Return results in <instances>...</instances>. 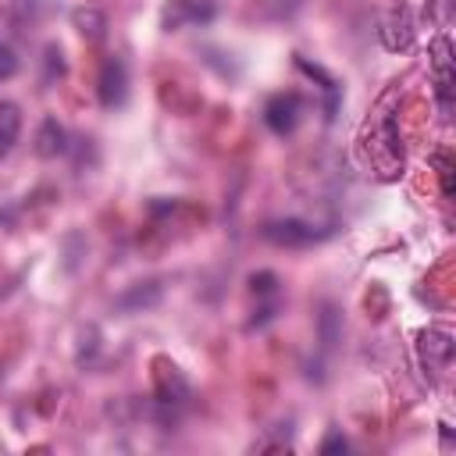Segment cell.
I'll return each mask as SVG.
<instances>
[{
    "label": "cell",
    "mask_w": 456,
    "mask_h": 456,
    "mask_svg": "<svg viewBox=\"0 0 456 456\" xmlns=\"http://www.w3.org/2000/svg\"><path fill=\"white\" fill-rule=\"evenodd\" d=\"M367 150H370V160H374L381 178L403 175V139H399V125H395L392 110H381V118L370 125Z\"/></svg>",
    "instance_id": "6da1fadb"
},
{
    "label": "cell",
    "mask_w": 456,
    "mask_h": 456,
    "mask_svg": "<svg viewBox=\"0 0 456 456\" xmlns=\"http://www.w3.org/2000/svg\"><path fill=\"white\" fill-rule=\"evenodd\" d=\"M331 232H335V224H314V221H303V217H274V221L260 224V235L274 246H285V249L314 246V242L328 239Z\"/></svg>",
    "instance_id": "7a4b0ae2"
},
{
    "label": "cell",
    "mask_w": 456,
    "mask_h": 456,
    "mask_svg": "<svg viewBox=\"0 0 456 456\" xmlns=\"http://www.w3.org/2000/svg\"><path fill=\"white\" fill-rule=\"evenodd\" d=\"M431 71H435V100H438L442 114L449 118L452 89H456V61H452V43L445 32L431 39Z\"/></svg>",
    "instance_id": "3957f363"
},
{
    "label": "cell",
    "mask_w": 456,
    "mask_h": 456,
    "mask_svg": "<svg viewBox=\"0 0 456 456\" xmlns=\"http://www.w3.org/2000/svg\"><path fill=\"white\" fill-rule=\"evenodd\" d=\"M153 392H157V406H185L192 399V385L189 378L167 360V356H157L153 360Z\"/></svg>",
    "instance_id": "277c9868"
},
{
    "label": "cell",
    "mask_w": 456,
    "mask_h": 456,
    "mask_svg": "<svg viewBox=\"0 0 456 456\" xmlns=\"http://www.w3.org/2000/svg\"><path fill=\"white\" fill-rule=\"evenodd\" d=\"M96 100L107 110H114V107H121L128 100V68H125V57H118V53L103 57L100 75H96Z\"/></svg>",
    "instance_id": "5b68a950"
},
{
    "label": "cell",
    "mask_w": 456,
    "mask_h": 456,
    "mask_svg": "<svg viewBox=\"0 0 456 456\" xmlns=\"http://www.w3.org/2000/svg\"><path fill=\"white\" fill-rule=\"evenodd\" d=\"M214 14H217L214 0H167L160 11V28L178 32L189 25H207Z\"/></svg>",
    "instance_id": "8992f818"
},
{
    "label": "cell",
    "mask_w": 456,
    "mask_h": 456,
    "mask_svg": "<svg viewBox=\"0 0 456 456\" xmlns=\"http://www.w3.org/2000/svg\"><path fill=\"white\" fill-rule=\"evenodd\" d=\"M413 36H417V25H413L410 7H403V4H399V7H392V11H385V14H381V21H378V39H381V46H385V50H392V53L410 50Z\"/></svg>",
    "instance_id": "52a82bcc"
},
{
    "label": "cell",
    "mask_w": 456,
    "mask_h": 456,
    "mask_svg": "<svg viewBox=\"0 0 456 456\" xmlns=\"http://www.w3.org/2000/svg\"><path fill=\"white\" fill-rule=\"evenodd\" d=\"M299 118H303V96L299 93H274L264 103V125L274 135H292Z\"/></svg>",
    "instance_id": "ba28073f"
},
{
    "label": "cell",
    "mask_w": 456,
    "mask_h": 456,
    "mask_svg": "<svg viewBox=\"0 0 456 456\" xmlns=\"http://www.w3.org/2000/svg\"><path fill=\"white\" fill-rule=\"evenodd\" d=\"M417 349H420L424 367L442 370V367L452 360V335H449V331H438V328H428V331H420Z\"/></svg>",
    "instance_id": "9c48e42d"
},
{
    "label": "cell",
    "mask_w": 456,
    "mask_h": 456,
    "mask_svg": "<svg viewBox=\"0 0 456 456\" xmlns=\"http://www.w3.org/2000/svg\"><path fill=\"white\" fill-rule=\"evenodd\" d=\"M296 68H299L303 75H310V78L321 82V93H324V118L335 121V110H338V100H342V86H338V78H331L321 64H314V61H306V57H296Z\"/></svg>",
    "instance_id": "30bf717a"
},
{
    "label": "cell",
    "mask_w": 456,
    "mask_h": 456,
    "mask_svg": "<svg viewBox=\"0 0 456 456\" xmlns=\"http://www.w3.org/2000/svg\"><path fill=\"white\" fill-rule=\"evenodd\" d=\"M68 150V132H64V125L57 121V118H43V125H39V132H36V153L43 157V160H53V157H61Z\"/></svg>",
    "instance_id": "8fae6325"
},
{
    "label": "cell",
    "mask_w": 456,
    "mask_h": 456,
    "mask_svg": "<svg viewBox=\"0 0 456 456\" xmlns=\"http://www.w3.org/2000/svg\"><path fill=\"white\" fill-rule=\"evenodd\" d=\"M160 303V281H139V285H132L114 306L121 310V314H142V310H150V306H157Z\"/></svg>",
    "instance_id": "7c38bea8"
},
{
    "label": "cell",
    "mask_w": 456,
    "mask_h": 456,
    "mask_svg": "<svg viewBox=\"0 0 456 456\" xmlns=\"http://www.w3.org/2000/svg\"><path fill=\"white\" fill-rule=\"evenodd\" d=\"M71 25L89 39V43H100L107 36V14L96 11V7H75L71 11Z\"/></svg>",
    "instance_id": "4fadbf2b"
},
{
    "label": "cell",
    "mask_w": 456,
    "mask_h": 456,
    "mask_svg": "<svg viewBox=\"0 0 456 456\" xmlns=\"http://www.w3.org/2000/svg\"><path fill=\"white\" fill-rule=\"evenodd\" d=\"M317 328H321V349H331L338 342V335H342V314L328 303L321 310V317H317Z\"/></svg>",
    "instance_id": "5bb4252c"
},
{
    "label": "cell",
    "mask_w": 456,
    "mask_h": 456,
    "mask_svg": "<svg viewBox=\"0 0 456 456\" xmlns=\"http://www.w3.org/2000/svg\"><path fill=\"white\" fill-rule=\"evenodd\" d=\"M246 285H249V292H253L256 299H274V296H278V278H274L271 271H256V274H249Z\"/></svg>",
    "instance_id": "9a60e30c"
},
{
    "label": "cell",
    "mask_w": 456,
    "mask_h": 456,
    "mask_svg": "<svg viewBox=\"0 0 456 456\" xmlns=\"http://www.w3.org/2000/svg\"><path fill=\"white\" fill-rule=\"evenodd\" d=\"M435 164H438V178H442V196H456V178H452V160H449V153L445 150H438L435 153Z\"/></svg>",
    "instance_id": "2e32d148"
},
{
    "label": "cell",
    "mask_w": 456,
    "mask_h": 456,
    "mask_svg": "<svg viewBox=\"0 0 456 456\" xmlns=\"http://www.w3.org/2000/svg\"><path fill=\"white\" fill-rule=\"evenodd\" d=\"M0 132H4L11 142L18 139V132H21V114H18L14 103H0Z\"/></svg>",
    "instance_id": "e0dca14e"
},
{
    "label": "cell",
    "mask_w": 456,
    "mask_h": 456,
    "mask_svg": "<svg viewBox=\"0 0 456 456\" xmlns=\"http://www.w3.org/2000/svg\"><path fill=\"white\" fill-rule=\"evenodd\" d=\"M14 71H18V57H14V50H11V46H4V43H0V82H7Z\"/></svg>",
    "instance_id": "ac0fdd59"
},
{
    "label": "cell",
    "mask_w": 456,
    "mask_h": 456,
    "mask_svg": "<svg viewBox=\"0 0 456 456\" xmlns=\"http://www.w3.org/2000/svg\"><path fill=\"white\" fill-rule=\"evenodd\" d=\"M346 449H349V442L342 438V431H338V428H331V431H328V438L321 442V452H324V456H328V452H346Z\"/></svg>",
    "instance_id": "d6986e66"
},
{
    "label": "cell",
    "mask_w": 456,
    "mask_h": 456,
    "mask_svg": "<svg viewBox=\"0 0 456 456\" xmlns=\"http://www.w3.org/2000/svg\"><path fill=\"white\" fill-rule=\"evenodd\" d=\"M53 75H64V61H61V46H46V82Z\"/></svg>",
    "instance_id": "ffe728a7"
},
{
    "label": "cell",
    "mask_w": 456,
    "mask_h": 456,
    "mask_svg": "<svg viewBox=\"0 0 456 456\" xmlns=\"http://www.w3.org/2000/svg\"><path fill=\"white\" fill-rule=\"evenodd\" d=\"M431 7H435V21H438V25H449V18H452V0H431Z\"/></svg>",
    "instance_id": "44dd1931"
},
{
    "label": "cell",
    "mask_w": 456,
    "mask_h": 456,
    "mask_svg": "<svg viewBox=\"0 0 456 456\" xmlns=\"http://www.w3.org/2000/svg\"><path fill=\"white\" fill-rule=\"evenodd\" d=\"M7 150H11V139H7V135H4V132H0V160H4V157H7Z\"/></svg>",
    "instance_id": "7402d4cb"
}]
</instances>
